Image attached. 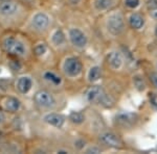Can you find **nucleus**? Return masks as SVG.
I'll return each instance as SVG.
<instances>
[{"instance_id": "nucleus-1", "label": "nucleus", "mask_w": 157, "mask_h": 154, "mask_svg": "<svg viewBox=\"0 0 157 154\" xmlns=\"http://www.w3.org/2000/svg\"><path fill=\"white\" fill-rule=\"evenodd\" d=\"M98 29L104 40L121 43L127 38L130 30L126 22L125 11L121 6L98 17Z\"/></svg>"}, {"instance_id": "nucleus-2", "label": "nucleus", "mask_w": 157, "mask_h": 154, "mask_svg": "<svg viewBox=\"0 0 157 154\" xmlns=\"http://www.w3.org/2000/svg\"><path fill=\"white\" fill-rule=\"evenodd\" d=\"M103 66L105 71L115 76L130 74L131 70V53L125 47H113L108 49L104 54Z\"/></svg>"}, {"instance_id": "nucleus-3", "label": "nucleus", "mask_w": 157, "mask_h": 154, "mask_svg": "<svg viewBox=\"0 0 157 154\" xmlns=\"http://www.w3.org/2000/svg\"><path fill=\"white\" fill-rule=\"evenodd\" d=\"M83 98L90 107L98 109H113L118 101L115 94L101 83L87 85L83 92Z\"/></svg>"}, {"instance_id": "nucleus-4", "label": "nucleus", "mask_w": 157, "mask_h": 154, "mask_svg": "<svg viewBox=\"0 0 157 154\" xmlns=\"http://www.w3.org/2000/svg\"><path fill=\"white\" fill-rule=\"evenodd\" d=\"M0 49L11 59L26 60L33 55L29 45L13 31H7L0 37Z\"/></svg>"}, {"instance_id": "nucleus-5", "label": "nucleus", "mask_w": 157, "mask_h": 154, "mask_svg": "<svg viewBox=\"0 0 157 154\" xmlns=\"http://www.w3.org/2000/svg\"><path fill=\"white\" fill-rule=\"evenodd\" d=\"M33 103L37 110L43 113L54 112L65 107L66 105V99L60 92L48 90L46 88H41L37 90L33 95Z\"/></svg>"}, {"instance_id": "nucleus-6", "label": "nucleus", "mask_w": 157, "mask_h": 154, "mask_svg": "<svg viewBox=\"0 0 157 154\" xmlns=\"http://www.w3.org/2000/svg\"><path fill=\"white\" fill-rule=\"evenodd\" d=\"M27 17V9L16 0H0V24L7 28L19 26Z\"/></svg>"}, {"instance_id": "nucleus-7", "label": "nucleus", "mask_w": 157, "mask_h": 154, "mask_svg": "<svg viewBox=\"0 0 157 154\" xmlns=\"http://www.w3.org/2000/svg\"><path fill=\"white\" fill-rule=\"evenodd\" d=\"M144 116L136 110H118L111 119L112 127L121 133H129L144 125Z\"/></svg>"}, {"instance_id": "nucleus-8", "label": "nucleus", "mask_w": 157, "mask_h": 154, "mask_svg": "<svg viewBox=\"0 0 157 154\" xmlns=\"http://www.w3.org/2000/svg\"><path fill=\"white\" fill-rule=\"evenodd\" d=\"M58 70L62 73L67 81L83 80L85 72V65L80 55L75 53H65L59 63Z\"/></svg>"}, {"instance_id": "nucleus-9", "label": "nucleus", "mask_w": 157, "mask_h": 154, "mask_svg": "<svg viewBox=\"0 0 157 154\" xmlns=\"http://www.w3.org/2000/svg\"><path fill=\"white\" fill-rule=\"evenodd\" d=\"M94 141L106 151H121L127 149V144L123 138V133H121L113 127H104L103 129H101L95 133Z\"/></svg>"}, {"instance_id": "nucleus-10", "label": "nucleus", "mask_w": 157, "mask_h": 154, "mask_svg": "<svg viewBox=\"0 0 157 154\" xmlns=\"http://www.w3.org/2000/svg\"><path fill=\"white\" fill-rule=\"evenodd\" d=\"M65 31H66L67 41L70 50H72L75 53H80V52H84L87 49L89 46L90 39L85 29H83L80 26L71 25V26H68Z\"/></svg>"}, {"instance_id": "nucleus-11", "label": "nucleus", "mask_w": 157, "mask_h": 154, "mask_svg": "<svg viewBox=\"0 0 157 154\" xmlns=\"http://www.w3.org/2000/svg\"><path fill=\"white\" fill-rule=\"evenodd\" d=\"M54 20L48 13L46 12H36L29 19L27 27L32 34L37 36H47L52 29Z\"/></svg>"}, {"instance_id": "nucleus-12", "label": "nucleus", "mask_w": 157, "mask_h": 154, "mask_svg": "<svg viewBox=\"0 0 157 154\" xmlns=\"http://www.w3.org/2000/svg\"><path fill=\"white\" fill-rule=\"evenodd\" d=\"M39 79L43 88L60 93H62V91L65 90L66 83L68 82L59 70L50 69V68L44 69L40 72Z\"/></svg>"}, {"instance_id": "nucleus-13", "label": "nucleus", "mask_w": 157, "mask_h": 154, "mask_svg": "<svg viewBox=\"0 0 157 154\" xmlns=\"http://www.w3.org/2000/svg\"><path fill=\"white\" fill-rule=\"evenodd\" d=\"M126 22H127L128 28L130 32L133 34H141L147 29L148 26V16L146 13L141 11H131L125 12Z\"/></svg>"}, {"instance_id": "nucleus-14", "label": "nucleus", "mask_w": 157, "mask_h": 154, "mask_svg": "<svg viewBox=\"0 0 157 154\" xmlns=\"http://www.w3.org/2000/svg\"><path fill=\"white\" fill-rule=\"evenodd\" d=\"M47 36H48L47 43H48L49 47L52 48V50L58 52H66L69 49L66 31L62 27L52 28Z\"/></svg>"}, {"instance_id": "nucleus-15", "label": "nucleus", "mask_w": 157, "mask_h": 154, "mask_svg": "<svg viewBox=\"0 0 157 154\" xmlns=\"http://www.w3.org/2000/svg\"><path fill=\"white\" fill-rule=\"evenodd\" d=\"M121 0H89V7L93 15L100 17L120 6Z\"/></svg>"}, {"instance_id": "nucleus-16", "label": "nucleus", "mask_w": 157, "mask_h": 154, "mask_svg": "<svg viewBox=\"0 0 157 154\" xmlns=\"http://www.w3.org/2000/svg\"><path fill=\"white\" fill-rule=\"evenodd\" d=\"M104 74H105L104 66L98 64H93L89 66L87 69H85L83 80H84V82L87 85L97 84V83H101V81L103 80Z\"/></svg>"}, {"instance_id": "nucleus-17", "label": "nucleus", "mask_w": 157, "mask_h": 154, "mask_svg": "<svg viewBox=\"0 0 157 154\" xmlns=\"http://www.w3.org/2000/svg\"><path fill=\"white\" fill-rule=\"evenodd\" d=\"M15 92L20 96H27L32 92L34 87V79L30 75L21 74L15 78L13 82Z\"/></svg>"}, {"instance_id": "nucleus-18", "label": "nucleus", "mask_w": 157, "mask_h": 154, "mask_svg": "<svg viewBox=\"0 0 157 154\" xmlns=\"http://www.w3.org/2000/svg\"><path fill=\"white\" fill-rule=\"evenodd\" d=\"M42 121L46 125L50 126L56 129H63L67 122V116L59 113L58 110L47 112L42 113Z\"/></svg>"}, {"instance_id": "nucleus-19", "label": "nucleus", "mask_w": 157, "mask_h": 154, "mask_svg": "<svg viewBox=\"0 0 157 154\" xmlns=\"http://www.w3.org/2000/svg\"><path fill=\"white\" fill-rule=\"evenodd\" d=\"M22 101L14 95H4L0 97V108L6 113H18L22 109Z\"/></svg>"}, {"instance_id": "nucleus-20", "label": "nucleus", "mask_w": 157, "mask_h": 154, "mask_svg": "<svg viewBox=\"0 0 157 154\" xmlns=\"http://www.w3.org/2000/svg\"><path fill=\"white\" fill-rule=\"evenodd\" d=\"M130 84L135 91L139 93H146L151 90L149 81L144 71L134 70L130 73Z\"/></svg>"}, {"instance_id": "nucleus-21", "label": "nucleus", "mask_w": 157, "mask_h": 154, "mask_svg": "<svg viewBox=\"0 0 157 154\" xmlns=\"http://www.w3.org/2000/svg\"><path fill=\"white\" fill-rule=\"evenodd\" d=\"M87 113L83 110H72L68 113L67 122L75 127H81L87 123Z\"/></svg>"}, {"instance_id": "nucleus-22", "label": "nucleus", "mask_w": 157, "mask_h": 154, "mask_svg": "<svg viewBox=\"0 0 157 154\" xmlns=\"http://www.w3.org/2000/svg\"><path fill=\"white\" fill-rule=\"evenodd\" d=\"M49 50H52V48L49 47L48 43L45 42V41L37 42L36 44H34L32 47L33 55L39 59H43L45 56H47Z\"/></svg>"}, {"instance_id": "nucleus-23", "label": "nucleus", "mask_w": 157, "mask_h": 154, "mask_svg": "<svg viewBox=\"0 0 157 154\" xmlns=\"http://www.w3.org/2000/svg\"><path fill=\"white\" fill-rule=\"evenodd\" d=\"M143 11L148 16L149 21L157 22V0H144Z\"/></svg>"}, {"instance_id": "nucleus-24", "label": "nucleus", "mask_w": 157, "mask_h": 154, "mask_svg": "<svg viewBox=\"0 0 157 154\" xmlns=\"http://www.w3.org/2000/svg\"><path fill=\"white\" fill-rule=\"evenodd\" d=\"M143 71L145 72L151 90L157 92V70L152 65L148 64L143 66Z\"/></svg>"}, {"instance_id": "nucleus-25", "label": "nucleus", "mask_w": 157, "mask_h": 154, "mask_svg": "<svg viewBox=\"0 0 157 154\" xmlns=\"http://www.w3.org/2000/svg\"><path fill=\"white\" fill-rule=\"evenodd\" d=\"M120 6L125 12L141 11L144 9V0H121Z\"/></svg>"}, {"instance_id": "nucleus-26", "label": "nucleus", "mask_w": 157, "mask_h": 154, "mask_svg": "<svg viewBox=\"0 0 157 154\" xmlns=\"http://www.w3.org/2000/svg\"><path fill=\"white\" fill-rule=\"evenodd\" d=\"M83 153H87V154H90V153H104L106 152V150L104 149L102 146L98 145V144L95 142L93 143H88L87 145L85 146V148L82 150Z\"/></svg>"}, {"instance_id": "nucleus-27", "label": "nucleus", "mask_w": 157, "mask_h": 154, "mask_svg": "<svg viewBox=\"0 0 157 154\" xmlns=\"http://www.w3.org/2000/svg\"><path fill=\"white\" fill-rule=\"evenodd\" d=\"M6 123H7L6 113L0 108V128L3 127V126H6Z\"/></svg>"}, {"instance_id": "nucleus-28", "label": "nucleus", "mask_w": 157, "mask_h": 154, "mask_svg": "<svg viewBox=\"0 0 157 154\" xmlns=\"http://www.w3.org/2000/svg\"><path fill=\"white\" fill-rule=\"evenodd\" d=\"M65 2L70 7H78L82 4L83 0H65Z\"/></svg>"}, {"instance_id": "nucleus-29", "label": "nucleus", "mask_w": 157, "mask_h": 154, "mask_svg": "<svg viewBox=\"0 0 157 154\" xmlns=\"http://www.w3.org/2000/svg\"><path fill=\"white\" fill-rule=\"evenodd\" d=\"M152 34H153V38L155 40L156 44H157V22L153 23V29H152Z\"/></svg>"}, {"instance_id": "nucleus-30", "label": "nucleus", "mask_w": 157, "mask_h": 154, "mask_svg": "<svg viewBox=\"0 0 157 154\" xmlns=\"http://www.w3.org/2000/svg\"><path fill=\"white\" fill-rule=\"evenodd\" d=\"M152 66H153V67L157 70V57H156V59L154 60V63H153V65H152Z\"/></svg>"}, {"instance_id": "nucleus-31", "label": "nucleus", "mask_w": 157, "mask_h": 154, "mask_svg": "<svg viewBox=\"0 0 157 154\" xmlns=\"http://www.w3.org/2000/svg\"><path fill=\"white\" fill-rule=\"evenodd\" d=\"M0 52H1V49H0Z\"/></svg>"}]
</instances>
